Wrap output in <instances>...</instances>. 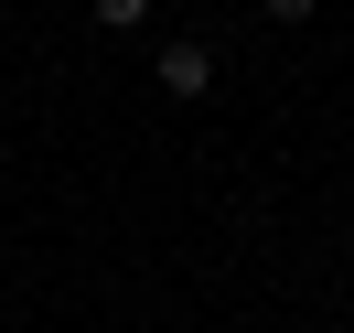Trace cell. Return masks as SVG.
<instances>
[{
  "label": "cell",
  "instance_id": "1",
  "mask_svg": "<svg viewBox=\"0 0 354 333\" xmlns=\"http://www.w3.org/2000/svg\"><path fill=\"white\" fill-rule=\"evenodd\" d=\"M161 97H183V108H194V97H215V44H194V33H172V44H161V75H151Z\"/></svg>",
  "mask_w": 354,
  "mask_h": 333
},
{
  "label": "cell",
  "instance_id": "2",
  "mask_svg": "<svg viewBox=\"0 0 354 333\" xmlns=\"http://www.w3.org/2000/svg\"><path fill=\"white\" fill-rule=\"evenodd\" d=\"M86 11H97L108 33H140V22H151V0H86Z\"/></svg>",
  "mask_w": 354,
  "mask_h": 333
},
{
  "label": "cell",
  "instance_id": "3",
  "mask_svg": "<svg viewBox=\"0 0 354 333\" xmlns=\"http://www.w3.org/2000/svg\"><path fill=\"white\" fill-rule=\"evenodd\" d=\"M268 22H311V11H322V0H258Z\"/></svg>",
  "mask_w": 354,
  "mask_h": 333
}]
</instances>
